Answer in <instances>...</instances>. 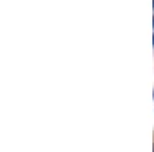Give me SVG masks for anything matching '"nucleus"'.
<instances>
[{"mask_svg": "<svg viewBox=\"0 0 154 152\" xmlns=\"http://www.w3.org/2000/svg\"><path fill=\"white\" fill-rule=\"evenodd\" d=\"M152 6H154V0H152Z\"/></svg>", "mask_w": 154, "mask_h": 152, "instance_id": "nucleus-2", "label": "nucleus"}, {"mask_svg": "<svg viewBox=\"0 0 154 152\" xmlns=\"http://www.w3.org/2000/svg\"><path fill=\"white\" fill-rule=\"evenodd\" d=\"M152 45H154V35H152Z\"/></svg>", "mask_w": 154, "mask_h": 152, "instance_id": "nucleus-1", "label": "nucleus"}, {"mask_svg": "<svg viewBox=\"0 0 154 152\" xmlns=\"http://www.w3.org/2000/svg\"><path fill=\"white\" fill-rule=\"evenodd\" d=\"M152 20H154V19H152ZM152 26H154V23H152Z\"/></svg>", "mask_w": 154, "mask_h": 152, "instance_id": "nucleus-3", "label": "nucleus"}]
</instances>
